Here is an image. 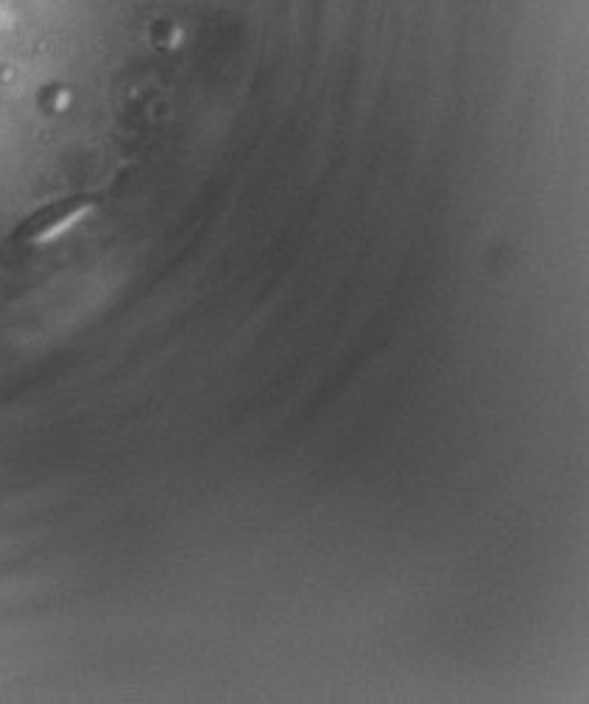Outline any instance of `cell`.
<instances>
[{
	"mask_svg": "<svg viewBox=\"0 0 589 704\" xmlns=\"http://www.w3.org/2000/svg\"><path fill=\"white\" fill-rule=\"evenodd\" d=\"M92 210L90 199H73V202H56V205L45 207L40 216L31 218L23 229V241L29 243H48L59 238L62 232L76 227L87 213Z\"/></svg>",
	"mask_w": 589,
	"mask_h": 704,
	"instance_id": "1",
	"label": "cell"
}]
</instances>
